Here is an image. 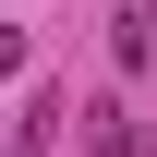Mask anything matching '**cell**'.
Listing matches in <instances>:
<instances>
[{
  "mask_svg": "<svg viewBox=\"0 0 157 157\" xmlns=\"http://www.w3.org/2000/svg\"><path fill=\"white\" fill-rule=\"evenodd\" d=\"M85 157H157V145H145V121H133V109H109V97H97V121H85Z\"/></svg>",
  "mask_w": 157,
  "mask_h": 157,
  "instance_id": "1",
  "label": "cell"
},
{
  "mask_svg": "<svg viewBox=\"0 0 157 157\" xmlns=\"http://www.w3.org/2000/svg\"><path fill=\"white\" fill-rule=\"evenodd\" d=\"M121 60L157 85V0H133V12H121Z\"/></svg>",
  "mask_w": 157,
  "mask_h": 157,
  "instance_id": "2",
  "label": "cell"
}]
</instances>
